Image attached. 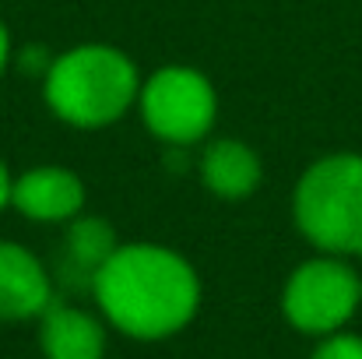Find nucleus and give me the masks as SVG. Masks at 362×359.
Wrapping results in <instances>:
<instances>
[{
	"label": "nucleus",
	"mask_w": 362,
	"mask_h": 359,
	"mask_svg": "<svg viewBox=\"0 0 362 359\" xmlns=\"http://www.w3.org/2000/svg\"><path fill=\"white\" fill-rule=\"evenodd\" d=\"M92 292L117 331L144 342L187 328L201 303L197 271L180 253L155 243L117 246L95 271Z\"/></svg>",
	"instance_id": "obj_1"
},
{
	"label": "nucleus",
	"mask_w": 362,
	"mask_h": 359,
	"mask_svg": "<svg viewBox=\"0 0 362 359\" xmlns=\"http://www.w3.org/2000/svg\"><path fill=\"white\" fill-rule=\"evenodd\" d=\"M141 96L137 67L113 46H74L46 71V103L74 127H106Z\"/></svg>",
	"instance_id": "obj_2"
},
{
	"label": "nucleus",
	"mask_w": 362,
	"mask_h": 359,
	"mask_svg": "<svg viewBox=\"0 0 362 359\" xmlns=\"http://www.w3.org/2000/svg\"><path fill=\"white\" fill-rule=\"evenodd\" d=\"M296 222L313 246L362 253V155H327L296 187Z\"/></svg>",
	"instance_id": "obj_3"
},
{
	"label": "nucleus",
	"mask_w": 362,
	"mask_h": 359,
	"mask_svg": "<svg viewBox=\"0 0 362 359\" xmlns=\"http://www.w3.org/2000/svg\"><path fill=\"white\" fill-rule=\"evenodd\" d=\"M359 300V275L341 257L331 253V257L306 261L292 271L281 296V310L288 324L306 335H334L345 328V321H352Z\"/></svg>",
	"instance_id": "obj_4"
},
{
	"label": "nucleus",
	"mask_w": 362,
	"mask_h": 359,
	"mask_svg": "<svg viewBox=\"0 0 362 359\" xmlns=\"http://www.w3.org/2000/svg\"><path fill=\"white\" fill-rule=\"evenodd\" d=\"M141 117L155 137L169 144H194L215 123V89L201 71L162 67L141 85Z\"/></svg>",
	"instance_id": "obj_5"
},
{
	"label": "nucleus",
	"mask_w": 362,
	"mask_h": 359,
	"mask_svg": "<svg viewBox=\"0 0 362 359\" xmlns=\"http://www.w3.org/2000/svg\"><path fill=\"white\" fill-rule=\"evenodd\" d=\"M53 303V285L46 268L21 243L0 239V321L42 317Z\"/></svg>",
	"instance_id": "obj_6"
},
{
	"label": "nucleus",
	"mask_w": 362,
	"mask_h": 359,
	"mask_svg": "<svg viewBox=\"0 0 362 359\" xmlns=\"http://www.w3.org/2000/svg\"><path fill=\"white\" fill-rule=\"evenodd\" d=\"M11 205L35 222H64V219H78L85 205V187L71 169L42 166L14 180Z\"/></svg>",
	"instance_id": "obj_7"
},
{
	"label": "nucleus",
	"mask_w": 362,
	"mask_h": 359,
	"mask_svg": "<svg viewBox=\"0 0 362 359\" xmlns=\"http://www.w3.org/2000/svg\"><path fill=\"white\" fill-rule=\"evenodd\" d=\"M39 342L46 359H103L106 353L103 324L92 314L60 303H49L39 317Z\"/></svg>",
	"instance_id": "obj_8"
},
{
	"label": "nucleus",
	"mask_w": 362,
	"mask_h": 359,
	"mask_svg": "<svg viewBox=\"0 0 362 359\" xmlns=\"http://www.w3.org/2000/svg\"><path fill=\"white\" fill-rule=\"evenodd\" d=\"M201 173H204V183L211 187V194H218L226 201H240V198H250L260 183V159L243 141L222 137V141L208 144V152L201 159Z\"/></svg>",
	"instance_id": "obj_9"
},
{
	"label": "nucleus",
	"mask_w": 362,
	"mask_h": 359,
	"mask_svg": "<svg viewBox=\"0 0 362 359\" xmlns=\"http://www.w3.org/2000/svg\"><path fill=\"white\" fill-rule=\"evenodd\" d=\"M117 233L106 219L85 215L74 219L71 233H67V271L81 275V278H95V271L117 253Z\"/></svg>",
	"instance_id": "obj_10"
},
{
	"label": "nucleus",
	"mask_w": 362,
	"mask_h": 359,
	"mask_svg": "<svg viewBox=\"0 0 362 359\" xmlns=\"http://www.w3.org/2000/svg\"><path fill=\"white\" fill-rule=\"evenodd\" d=\"M313 359H362V338L359 335H327L320 346H317V353Z\"/></svg>",
	"instance_id": "obj_11"
},
{
	"label": "nucleus",
	"mask_w": 362,
	"mask_h": 359,
	"mask_svg": "<svg viewBox=\"0 0 362 359\" xmlns=\"http://www.w3.org/2000/svg\"><path fill=\"white\" fill-rule=\"evenodd\" d=\"M11 187H14V180H11V173H7V166L0 162V212L11 205Z\"/></svg>",
	"instance_id": "obj_12"
},
{
	"label": "nucleus",
	"mask_w": 362,
	"mask_h": 359,
	"mask_svg": "<svg viewBox=\"0 0 362 359\" xmlns=\"http://www.w3.org/2000/svg\"><path fill=\"white\" fill-rule=\"evenodd\" d=\"M7 60H11V39H7V28H4V21H0V74H4Z\"/></svg>",
	"instance_id": "obj_13"
}]
</instances>
